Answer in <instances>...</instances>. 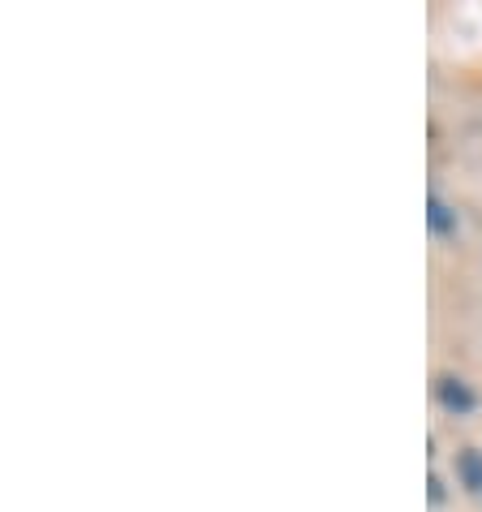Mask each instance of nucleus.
<instances>
[{
	"instance_id": "nucleus-1",
	"label": "nucleus",
	"mask_w": 482,
	"mask_h": 512,
	"mask_svg": "<svg viewBox=\"0 0 482 512\" xmlns=\"http://www.w3.org/2000/svg\"><path fill=\"white\" fill-rule=\"evenodd\" d=\"M439 396H444L448 409H474V396L465 392L457 379H444V383H439Z\"/></svg>"
},
{
	"instance_id": "nucleus-2",
	"label": "nucleus",
	"mask_w": 482,
	"mask_h": 512,
	"mask_svg": "<svg viewBox=\"0 0 482 512\" xmlns=\"http://www.w3.org/2000/svg\"><path fill=\"white\" fill-rule=\"evenodd\" d=\"M431 229L435 233H452V229H457V220H452V211L444 207V203H439V198H431Z\"/></svg>"
},
{
	"instance_id": "nucleus-3",
	"label": "nucleus",
	"mask_w": 482,
	"mask_h": 512,
	"mask_svg": "<svg viewBox=\"0 0 482 512\" xmlns=\"http://www.w3.org/2000/svg\"><path fill=\"white\" fill-rule=\"evenodd\" d=\"M461 474H465L470 487H482V457H478V452H465V457H461Z\"/></svg>"
}]
</instances>
